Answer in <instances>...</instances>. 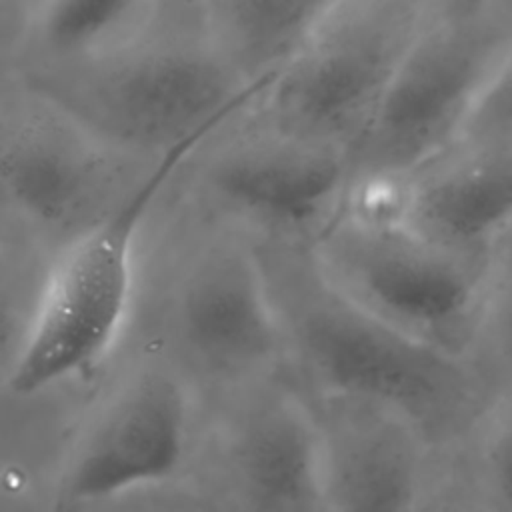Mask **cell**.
I'll return each mask as SVG.
<instances>
[{
  "mask_svg": "<svg viewBox=\"0 0 512 512\" xmlns=\"http://www.w3.org/2000/svg\"><path fill=\"white\" fill-rule=\"evenodd\" d=\"M510 56L512 2H428L352 156V190L398 184L454 150Z\"/></svg>",
  "mask_w": 512,
  "mask_h": 512,
  "instance_id": "cell-5",
  "label": "cell"
},
{
  "mask_svg": "<svg viewBox=\"0 0 512 512\" xmlns=\"http://www.w3.org/2000/svg\"><path fill=\"white\" fill-rule=\"evenodd\" d=\"M152 300L144 344L220 398L288 374L284 328L256 238L200 212Z\"/></svg>",
  "mask_w": 512,
  "mask_h": 512,
  "instance_id": "cell-4",
  "label": "cell"
},
{
  "mask_svg": "<svg viewBox=\"0 0 512 512\" xmlns=\"http://www.w3.org/2000/svg\"><path fill=\"white\" fill-rule=\"evenodd\" d=\"M366 188H380L412 232L470 260L512 226V154L496 146H456L398 184Z\"/></svg>",
  "mask_w": 512,
  "mask_h": 512,
  "instance_id": "cell-12",
  "label": "cell"
},
{
  "mask_svg": "<svg viewBox=\"0 0 512 512\" xmlns=\"http://www.w3.org/2000/svg\"><path fill=\"white\" fill-rule=\"evenodd\" d=\"M492 468H494L496 488L504 504L512 512V426L504 432V436L494 446Z\"/></svg>",
  "mask_w": 512,
  "mask_h": 512,
  "instance_id": "cell-17",
  "label": "cell"
},
{
  "mask_svg": "<svg viewBox=\"0 0 512 512\" xmlns=\"http://www.w3.org/2000/svg\"><path fill=\"white\" fill-rule=\"evenodd\" d=\"M324 282L396 332L462 358L484 304L482 262L412 232L380 190H356L308 246Z\"/></svg>",
  "mask_w": 512,
  "mask_h": 512,
  "instance_id": "cell-6",
  "label": "cell"
},
{
  "mask_svg": "<svg viewBox=\"0 0 512 512\" xmlns=\"http://www.w3.org/2000/svg\"><path fill=\"white\" fill-rule=\"evenodd\" d=\"M234 128L194 156L200 212L256 240L310 246L350 200L352 156L280 134L250 114Z\"/></svg>",
  "mask_w": 512,
  "mask_h": 512,
  "instance_id": "cell-9",
  "label": "cell"
},
{
  "mask_svg": "<svg viewBox=\"0 0 512 512\" xmlns=\"http://www.w3.org/2000/svg\"><path fill=\"white\" fill-rule=\"evenodd\" d=\"M132 162L18 80L2 100L0 182L16 234L54 256L140 176Z\"/></svg>",
  "mask_w": 512,
  "mask_h": 512,
  "instance_id": "cell-8",
  "label": "cell"
},
{
  "mask_svg": "<svg viewBox=\"0 0 512 512\" xmlns=\"http://www.w3.org/2000/svg\"><path fill=\"white\" fill-rule=\"evenodd\" d=\"M222 400L230 462L248 496L272 512L322 506L324 436L304 390L284 374Z\"/></svg>",
  "mask_w": 512,
  "mask_h": 512,
  "instance_id": "cell-11",
  "label": "cell"
},
{
  "mask_svg": "<svg viewBox=\"0 0 512 512\" xmlns=\"http://www.w3.org/2000/svg\"><path fill=\"white\" fill-rule=\"evenodd\" d=\"M284 328L288 376L312 398L388 410L418 432L452 424L472 400L462 358L368 316L318 274L308 246L256 240Z\"/></svg>",
  "mask_w": 512,
  "mask_h": 512,
  "instance_id": "cell-2",
  "label": "cell"
},
{
  "mask_svg": "<svg viewBox=\"0 0 512 512\" xmlns=\"http://www.w3.org/2000/svg\"><path fill=\"white\" fill-rule=\"evenodd\" d=\"M500 334H502V348H504L506 360H508V364L512 366V292H510L508 304H506L504 314H502Z\"/></svg>",
  "mask_w": 512,
  "mask_h": 512,
  "instance_id": "cell-18",
  "label": "cell"
},
{
  "mask_svg": "<svg viewBox=\"0 0 512 512\" xmlns=\"http://www.w3.org/2000/svg\"><path fill=\"white\" fill-rule=\"evenodd\" d=\"M420 0H330L294 64L250 116L354 156L426 12Z\"/></svg>",
  "mask_w": 512,
  "mask_h": 512,
  "instance_id": "cell-7",
  "label": "cell"
},
{
  "mask_svg": "<svg viewBox=\"0 0 512 512\" xmlns=\"http://www.w3.org/2000/svg\"><path fill=\"white\" fill-rule=\"evenodd\" d=\"M154 0H32L0 18L12 76L96 64L136 42L160 16Z\"/></svg>",
  "mask_w": 512,
  "mask_h": 512,
  "instance_id": "cell-14",
  "label": "cell"
},
{
  "mask_svg": "<svg viewBox=\"0 0 512 512\" xmlns=\"http://www.w3.org/2000/svg\"><path fill=\"white\" fill-rule=\"evenodd\" d=\"M212 138L196 136L150 162L96 224L52 256L6 364L10 396L28 400L88 378L118 348L136 306L144 224L174 176Z\"/></svg>",
  "mask_w": 512,
  "mask_h": 512,
  "instance_id": "cell-3",
  "label": "cell"
},
{
  "mask_svg": "<svg viewBox=\"0 0 512 512\" xmlns=\"http://www.w3.org/2000/svg\"><path fill=\"white\" fill-rule=\"evenodd\" d=\"M330 0H204V30L246 86L274 84L302 54Z\"/></svg>",
  "mask_w": 512,
  "mask_h": 512,
  "instance_id": "cell-15",
  "label": "cell"
},
{
  "mask_svg": "<svg viewBox=\"0 0 512 512\" xmlns=\"http://www.w3.org/2000/svg\"><path fill=\"white\" fill-rule=\"evenodd\" d=\"M308 398L324 436V512H414L418 430L370 404Z\"/></svg>",
  "mask_w": 512,
  "mask_h": 512,
  "instance_id": "cell-13",
  "label": "cell"
},
{
  "mask_svg": "<svg viewBox=\"0 0 512 512\" xmlns=\"http://www.w3.org/2000/svg\"><path fill=\"white\" fill-rule=\"evenodd\" d=\"M14 80L138 164L220 134L270 90L246 86L224 62L204 30L200 2H162L150 30L106 60Z\"/></svg>",
  "mask_w": 512,
  "mask_h": 512,
  "instance_id": "cell-1",
  "label": "cell"
},
{
  "mask_svg": "<svg viewBox=\"0 0 512 512\" xmlns=\"http://www.w3.org/2000/svg\"><path fill=\"white\" fill-rule=\"evenodd\" d=\"M512 136V56L478 102L464 138L468 146H496Z\"/></svg>",
  "mask_w": 512,
  "mask_h": 512,
  "instance_id": "cell-16",
  "label": "cell"
},
{
  "mask_svg": "<svg viewBox=\"0 0 512 512\" xmlns=\"http://www.w3.org/2000/svg\"><path fill=\"white\" fill-rule=\"evenodd\" d=\"M198 390L158 348L144 344L92 406L64 456L62 510L170 480L184 464Z\"/></svg>",
  "mask_w": 512,
  "mask_h": 512,
  "instance_id": "cell-10",
  "label": "cell"
}]
</instances>
